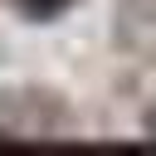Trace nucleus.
<instances>
[{
    "label": "nucleus",
    "instance_id": "f257e3e1",
    "mask_svg": "<svg viewBox=\"0 0 156 156\" xmlns=\"http://www.w3.org/2000/svg\"><path fill=\"white\" fill-rule=\"evenodd\" d=\"M73 0H20V10L29 15V20H54V15H63Z\"/></svg>",
    "mask_w": 156,
    "mask_h": 156
}]
</instances>
